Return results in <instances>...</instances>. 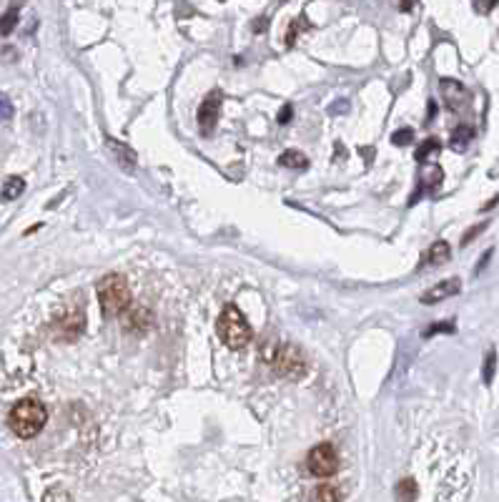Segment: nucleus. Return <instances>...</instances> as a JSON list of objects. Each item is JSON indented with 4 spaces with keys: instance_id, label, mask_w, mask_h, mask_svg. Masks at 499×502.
Segmentation results:
<instances>
[{
    "instance_id": "obj_1",
    "label": "nucleus",
    "mask_w": 499,
    "mask_h": 502,
    "mask_svg": "<svg viewBox=\"0 0 499 502\" xmlns=\"http://www.w3.org/2000/svg\"><path fill=\"white\" fill-rule=\"evenodd\" d=\"M98 292V302L101 309H103L105 316H118L131 307V287H128V279L121 274H108L103 276L96 287Z\"/></svg>"
},
{
    "instance_id": "obj_2",
    "label": "nucleus",
    "mask_w": 499,
    "mask_h": 502,
    "mask_svg": "<svg viewBox=\"0 0 499 502\" xmlns=\"http://www.w3.org/2000/svg\"><path fill=\"white\" fill-rule=\"evenodd\" d=\"M216 331H219L221 342H224L229 349H243L253 337V331H251V326H248L246 316H243L241 309L234 307V304H226L224 307L219 321H216Z\"/></svg>"
},
{
    "instance_id": "obj_3",
    "label": "nucleus",
    "mask_w": 499,
    "mask_h": 502,
    "mask_svg": "<svg viewBox=\"0 0 499 502\" xmlns=\"http://www.w3.org/2000/svg\"><path fill=\"white\" fill-rule=\"evenodd\" d=\"M8 422H11V430L16 432L18 437L30 440V437H35L45 427L48 412H45V407L38 399H23V402H18L16 407L11 409Z\"/></svg>"
},
{
    "instance_id": "obj_4",
    "label": "nucleus",
    "mask_w": 499,
    "mask_h": 502,
    "mask_svg": "<svg viewBox=\"0 0 499 502\" xmlns=\"http://www.w3.org/2000/svg\"><path fill=\"white\" fill-rule=\"evenodd\" d=\"M263 357L286 380H302L304 372H306V362H304L302 352L297 347H276L269 342L263 347Z\"/></svg>"
},
{
    "instance_id": "obj_5",
    "label": "nucleus",
    "mask_w": 499,
    "mask_h": 502,
    "mask_svg": "<svg viewBox=\"0 0 499 502\" xmlns=\"http://www.w3.org/2000/svg\"><path fill=\"white\" fill-rule=\"evenodd\" d=\"M306 467L314 477H331L339 467V455H336L334 445L329 442H321L309 452L306 457Z\"/></svg>"
},
{
    "instance_id": "obj_6",
    "label": "nucleus",
    "mask_w": 499,
    "mask_h": 502,
    "mask_svg": "<svg viewBox=\"0 0 499 502\" xmlns=\"http://www.w3.org/2000/svg\"><path fill=\"white\" fill-rule=\"evenodd\" d=\"M219 113H221V93L216 91V93L206 96V101H203L201 108H198V128H201L203 136H209V133L216 128V123H219Z\"/></svg>"
},
{
    "instance_id": "obj_7",
    "label": "nucleus",
    "mask_w": 499,
    "mask_h": 502,
    "mask_svg": "<svg viewBox=\"0 0 499 502\" xmlns=\"http://www.w3.org/2000/svg\"><path fill=\"white\" fill-rule=\"evenodd\" d=\"M459 292H461V282L457 279V276L454 279H444L442 284H434L429 292L422 294V304H437V302H442V299H449Z\"/></svg>"
},
{
    "instance_id": "obj_8",
    "label": "nucleus",
    "mask_w": 499,
    "mask_h": 502,
    "mask_svg": "<svg viewBox=\"0 0 499 502\" xmlns=\"http://www.w3.org/2000/svg\"><path fill=\"white\" fill-rule=\"evenodd\" d=\"M442 93H444V98L449 101L452 108H459L461 101H466V91L461 89V83L449 81V78H444V81H442Z\"/></svg>"
},
{
    "instance_id": "obj_9",
    "label": "nucleus",
    "mask_w": 499,
    "mask_h": 502,
    "mask_svg": "<svg viewBox=\"0 0 499 502\" xmlns=\"http://www.w3.org/2000/svg\"><path fill=\"white\" fill-rule=\"evenodd\" d=\"M108 149L113 151L115 156H118V164H121L123 169H133V166H136V154H133L131 149H126L121 141H113V138H108Z\"/></svg>"
},
{
    "instance_id": "obj_10",
    "label": "nucleus",
    "mask_w": 499,
    "mask_h": 502,
    "mask_svg": "<svg viewBox=\"0 0 499 502\" xmlns=\"http://www.w3.org/2000/svg\"><path fill=\"white\" fill-rule=\"evenodd\" d=\"M449 256H452L449 244H447V241H437L432 249H429L427 261H429L432 266H439V264H444V261H449Z\"/></svg>"
},
{
    "instance_id": "obj_11",
    "label": "nucleus",
    "mask_w": 499,
    "mask_h": 502,
    "mask_svg": "<svg viewBox=\"0 0 499 502\" xmlns=\"http://www.w3.org/2000/svg\"><path fill=\"white\" fill-rule=\"evenodd\" d=\"M279 164L284 166V169H306L309 166V159L302 154V151H284V154L279 156Z\"/></svg>"
},
{
    "instance_id": "obj_12",
    "label": "nucleus",
    "mask_w": 499,
    "mask_h": 502,
    "mask_svg": "<svg viewBox=\"0 0 499 502\" xmlns=\"http://www.w3.org/2000/svg\"><path fill=\"white\" fill-rule=\"evenodd\" d=\"M128 316H126V326L131 329L133 324L138 326V329H143V326H149L151 324V314H149V309H143V307H136V309H131L128 307Z\"/></svg>"
},
{
    "instance_id": "obj_13",
    "label": "nucleus",
    "mask_w": 499,
    "mask_h": 502,
    "mask_svg": "<svg viewBox=\"0 0 499 502\" xmlns=\"http://www.w3.org/2000/svg\"><path fill=\"white\" fill-rule=\"evenodd\" d=\"M23 191H25V181H23L21 176H11L6 183H3V199H6V201L18 199Z\"/></svg>"
},
{
    "instance_id": "obj_14",
    "label": "nucleus",
    "mask_w": 499,
    "mask_h": 502,
    "mask_svg": "<svg viewBox=\"0 0 499 502\" xmlns=\"http://www.w3.org/2000/svg\"><path fill=\"white\" fill-rule=\"evenodd\" d=\"M474 138V128L472 126H459L454 133H452V149L457 151H464L466 144Z\"/></svg>"
},
{
    "instance_id": "obj_15",
    "label": "nucleus",
    "mask_w": 499,
    "mask_h": 502,
    "mask_svg": "<svg viewBox=\"0 0 499 502\" xmlns=\"http://www.w3.org/2000/svg\"><path fill=\"white\" fill-rule=\"evenodd\" d=\"M442 176H444V173H442V169H439V166H424V169H422V181H419L422 186H419V188L424 191L427 186L429 188L437 186V183H442Z\"/></svg>"
},
{
    "instance_id": "obj_16",
    "label": "nucleus",
    "mask_w": 499,
    "mask_h": 502,
    "mask_svg": "<svg viewBox=\"0 0 499 502\" xmlns=\"http://www.w3.org/2000/svg\"><path fill=\"white\" fill-rule=\"evenodd\" d=\"M439 149H442V144H439L437 138H427V141H424V144L417 149V154H414V159H417L419 164H424V161H427L429 156L439 154Z\"/></svg>"
},
{
    "instance_id": "obj_17",
    "label": "nucleus",
    "mask_w": 499,
    "mask_h": 502,
    "mask_svg": "<svg viewBox=\"0 0 499 502\" xmlns=\"http://www.w3.org/2000/svg\"><path fill=\"white\" fill-rule=\"evenodd\" d=\"M18 23V8H11L6 16H0V35H8L13 33V28Z\"/></svg>"
},
{
    "instance_id": "obj_18",
    "label": "nucleus",
    "mask_w": 499,
    "mask_h": 502,
    "mask_svg": "<svg viewBox=\"0 0 499 502\" xmlns=\"http://www.w3.org/2000/svg\"><path fill=\"white\" fill-rule=\"evenodd\" d=\"M396 497H401V500H414V497H417V485H414V480H401L399 487H396Z\"/></svg>"
},
{
    "instance_id": "obj_19",
    "label": "nucleus",
    "mask_w": 499,
    "mask_h": 502,
    "mask_svg": "<svg viewBox=\"0 0 499 502\" xmlns=\"http://www.w3.org/2000/svg\"><path fill=\"white\" fill-rule=\"evenodd\" d=\"M412 141H414L412 128H401V131L391 133V144H396V146H406V144H412Z\"/></svg>"
},
{
    "instance_id": "obj_20",
    "label": "nucleus",
    "mask_w": 499,
    "mask_h": 502,
    "mask_svg": "<svg viewBox=\"0 0 499 502\" xmlns=\"http://www.w3.org/2000/svg\"><path fill=\"white\" fill-rule=\"evenodd\" d=\"M302 28H306V21H304V18H302V21L291 23V25H289V30H286V45H289V48H291V45H294V40L299 38V33H302Z\"/></svg>"
},
{
    "instance_id": "obj_21",
    "label": "nucleus",
    "mask_w": 499,
    "mask_h": 502,
    "mask_svg": "<svg viewBox=\"0 0 499 502\" xmlns=\"http://www.w3.org/2000/svg\"><path fill=\"white\" fill-rule=\"evenodd\" d=\"M494 365H497V354L489 352V354H487V362H484V384H492Z\"/></svg>"
},
{
    "instance_id": "obj_22",
    "label": "nucleus",
    "mask_w": 499,
    "mask_h": 502,
    "mask_svg": "<svg viewBox=\"0 0 499 502\" xmlns=\"http://www.w3.org/2000/svg\"><path fill=\"white\" fill-rule=\"evenodd\" d=\"M439 331H454V321H437L434 326L424 329V337H434V334H439Z\"/></svg>"
},
{
    "instance_id": "obj_23",
    "label": "nucleus",
    "mask_w": 499,
    "mask_h": 502,
    "mask_svg": "<svg viewBox=\"0 0 499 502\" xmlns=\"http://www.w3.org/2000/svg\"><path fill=\"white\" fill-rule=\"evenodd\" d=\"M499 0H474V11L482 13V16H487V13H492L494 8H497Z\"/></svg>"
},
{
    "instance_id": "obj_24",
    "label": "nucleus",
    "mask_w": 499,
    "mask_h": 502,
    "mask_svg": "<svg viewBox=\"0 0 499 502\" xmlns=\"http://www.w3.org/2000/svg\"><path fill=\"white\" fill-rule=\"evenodd\" d=\"M0 118H3V121H11L13 118V105L3 93H0Z\"/></svg>"
},
{
    "instance_id": "obj_25",
    "label": "nucleus",
    "mask_w": 499,
    "mask_h": 502,
    "mask_svg": "<svg viewBox=\"0 0 499 502\" xmlns=\"http://www.w3.org/2000/svg\"><path fill=\"white\" fill-rule=\"evenodd\" d=\"M314 500H341V492H336V490H316V492H314Z\"/></svg>"
},
{
    "instance_id": "obj_26",
    "label": "nucleus",
    "mask_w": 499,
    "mask_h": 502,
    "mask_svg": "<svg viewBox=\"0 0 499 502\" xmlns=\"http://www.w3.org/2000/svg\"><path fill=\"white\" fill-rule=\"evenodd\" d=\"M484 229H487V224H479V227H474V229H469V232L464 234V236H461V246H466V244L472 241L474 236H477V234H482Z\"/></svg>"
},
{
    "instance_id": "obj_27",
    "label": "nucleus",
    "mask_w": 499,
    "mask_h": 502,
    "mask_svg": "<svg viewBox=\"0 0 499 502\" xmlns=\"http://www.w3.org/2000/svg\"><path fill=\"white\" fill-rule=\"evenodd\" d=\"M291 116H294V108H291V105L286 103L284 108L279 110V123H281V126H286V123L291 121Z\"/></svg>"
},
{
    "instance_id": "obj_28",
    "label": "nucleus",
    "mask_w": 499,
    "mask_h": 502,
    "mask_svg": "<svg viewBox=\"0 0 499 502\" xmlns=\"http://www.w3.org/2000/svg\"><path fill=\"white\" fill-rule=\"evenodd\" d=\"M266 30V18H258L256 25H253V33H263Z\"/></svg>"
},
{
    "instance_id": "obj_29",
    "label": "nucleus",
    "mask_w": 499,
    "mask_h": 502,
    "mask_svg": "<svg viewBox=\"0 0 499 502\" xmlns=\"http://www.w3.org/2000/svg\"><path fill=\"white\" fill-rule=\"evenodd\" d=\"M71 495H63V492H48L45 495V500H68Z\"/></svg>"
},
{
    "instance_id": "obj_30",
    "label": "nucleus",
    "mask_w": 499,
    "mask_h": 502,
    "mask_svg": "<svg viewBox=\"0 0 499 502\" xmlns=\"http://www.w3.org/2000/svg\"><path fill=\"white\" fill-rule=\"evenodd\" d=\"M346 108H349V105H346V101H339V105H336V108H334V105H331V113H344V110Z\"/></svg>"
},
{
    "instance_id": "obj_31",
    "label": "nucleus",
    "mask_w": 499,
    "mask_h": 502,
    "mask_svg": "<svg viewBox=\"0 0 499 502\" xmlns=\"http://www.w3.org/2000/svg\"><path fill=\"white\" fill-rule=\"evenodd\" d=\"M399 3H401V11H412V8H414V0H399Z\"/></svg>"
}]
</instances>
